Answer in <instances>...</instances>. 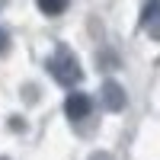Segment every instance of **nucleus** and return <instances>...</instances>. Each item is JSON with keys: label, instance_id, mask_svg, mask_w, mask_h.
Returning a JSON list of instances; mask_svg holds the SVG:
<instances>
[{"label": "nucleus", "instance_id": "nucleus-1", "mask_svg": "<svg viewBox=\"0 0 160 160\" xmlns=\"http://www.w3.org/2000/svg\"><path fill=\"white\" fill-rule=\"evenodd\" d=\"M45 68H48V74L55 77L61 87H77L80 77H83V68H80L77 55L71 48H64V45H58V51L45 61Z\"/></svg>", "mask_w": 160, "mask_h": 160}, {"label": "nucleus", "instance_id": "nucleus-2", "mask_svg": "<svg viewBox=\"0 0 160 160\" xmlns=\"http://www.w3.org/2000/svg\"><path fill=\"white\" fill-rule=\"evenodd\" d=\"M90 112H93V99L87 93H71V96L64 99V115H68L71 122H83V118H90Z\"/></svg>", "mask_w": 160, "mask_h": 160}, {"label": "nucleus", "instance_id": "nucleus-3", "mask_svg": "<svg viewBox=\"0 0 160 160\" xmlns=\"http://www.w3.org/2000/svg\"><path fill=\"white\" fill-rule=\"evenodd\" d=\"M141 29L148 32L151 38L160 42V0H144V10H141Z\"/></svg>", "mask_w": 160, "mask_h": 160}, {"label": "nucleus", "instance_id": "nucleus-4", "mask_svg": "<svg viewBox=\"0 0 160 160\" xmlns=\"http://www.w3.org/2000/svg\"><path fill=\"white\" fill-rule=\"evenodd\" d=\"M102 106L109 112H122L125 106H128V99H125V90L115 83V80H106L102 83Z\"/></svg>", "mask_w": 160, "mask_h": 160}, {"label": "nucleus", "instance_id": "nucleus-5", "mask_svg": "<svg viewBox=\"0 0 160 160\" xmlns=\"http://www.w3.org/2000/svg\"><path fill=\"white\" fill-rule=\"evenodd\" d=\"M35 3H38V10H42L45 16H61L71 0H35Z\"/></svg>", "mask_w": 160, "mask_h": 160}, {"label": "nucleus", "instance_id": "nucleus-6", "mask_svg": "<svg viewBox=\"0 0 160 160\" xmlns=\"http://www.w3.org/2000/svg\"><path fill=\"white\" fill-rule=\"evenodd\" d=\"M7 51H10V32L0 26V55H7Z\"/></svg>", "mask_w": 160, "mask_h": 160}, {"label": "nucleus", "instance_id": "nucleus-7", "mask_svg": "<svg viewBox=\"0 0 160 160\" xmlns=\"http://www.w3.org/2000/svg\"><path fill=\"white\" fill-rule=\"evenodd\" d=\"M93 160H109V157H102V154H99V157H93Z\"/></svg>", "mask_w": 160, "mask_h": 160}, {"label": "nucleus", "instance_id": "nucleus-8", "mask_svg": "<svg viewBox=\"0 0 160 160\" xmlns=\"http://www.w3.org/2000/svg\"><path fill=\"white\" fill-rule=\"evenodd\" d=\"M3 7H7V0H0V10H3Z\"/></svg>", "mask_w": 160, "mask_h": 160}, {"label": "nucleus", "instance_id": "nucleus-9", "mask_svg": "<svg viewBox=\"0 0 160 160\" xmlns=\"http://www.w3.org/2000/svg\"><path fill=\"white\" fill-rule=\"evenodd\" d=\"M0 160H10V157H0Z\"/></svg>", "mask_w": 160, "mask_h": 160}]
</instances>
